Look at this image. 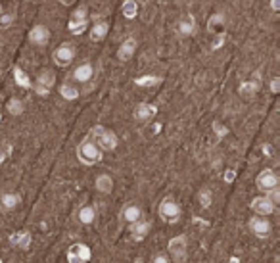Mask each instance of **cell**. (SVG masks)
Segmentation results:
<instances>
[{
	"label": "cell",
	"mask_w": 280,
	"mask_h": 263,
	"mask_svg": "<svg viewBox=\"0 0 280 263\" xmlns=\"http://www.w3.org/2000/svg\"><path fill=\"white\" fill-rule=\"evenodd\" d=\"M169 253L173 255L175 261H182L186 257V238L184 236H175L173 240L169 242Z\"/></svg>",
	"instance_id": "7c38bea8"
},
{
	"label": "cell",
	"mask_w": 280,
	"mask_h": 263,
	"mask_svg": "<svg viewBox=\"0 0 280 263\" xmlns=\"http://www.w3.org/2000/svg\"><path fill=\"white\" fill-rule=\"evenodd\" d=\"M134 2H136V4H138V6H146V4H148V2H150V0H134Z\"/></svg>",
	"instance_id": "8d00e7d4"
},
{
	"label": "cell",
	"mask_w": 280,
	"mask_h": 263,
	"mask_svg": "<svg viewBox=\"0 0 280 263\" xmlns=\"http://www.w3.org/2000/svg\"><path fill=\"white\" fill-rule=\"evenodd\" d=\"M2 12H4V10H2V6H0V14H2Z\"/></svg>",
	"instance_id": "f35d334b"
},
{
	"label": "cell",
	"mask_w": 280,
	"mask_h": 263,
	"mask_svg": "<svg viewBox=\"0 0 280 263\" xmlns=\"http://www.w3.org/2000/svg\"><path fill=\"white\" fill-rule=\"evenodd\" d=\"M215 131H217V135H221V137H224V135H226V129H224V127L222 125H219V123H215Z\"/></svg>",
	"instance_id": "d6a6232c"
},
{
	"label": "cell",
	"mask_w": 280,
	"mask_h": 263,
	"mask_svg": "<svg viewBox=\"0 0 280 263\" xmlns=\"http://www.w3.org/2000/svg\"><path fill=\"white\" fill-rule=\"evenodd\" d=\"M134 52H136V39L128 37L117 48V60L119 62H128L130 58L134 56Z\"/></svg>",
	"instance_id": "5bb4252c"
},
{
	"label": "cell",
	"mask_w": 280,
	"mask_h": 263,
	"mask_svg": "<svg viewBox=\"0 0 280 263\" xmlns=\"http://www.w3.org/2000/svg\"><path fill=\"white\" fill-rule=\"evenodd\" d=\"M22 204V196L16 192H6L0 196V209L2 211H12Z\"/></svg>",
	"instance_id": "ac0fdd59"
},
{
	"label": "cell",
	"mask_w": 280,
	"mask_h": 263,
	"mask_svg": "<svg viewBox=\"0 0 280 263\" xmlns=\"http://www.w3.org/2000/svg\"><path fill=\"white\" fill-rule=\"evenodd\" d=\"M274 207L270 202H268L267 196H257L254 198V202H252V209L256 211V215H263V217H268V215H272L274 213Z\"/></svg>",
	"instance_id": "4fadbf2b"
},
{
	"label": "cell",
	"mask_w": 280,
	"mask_h": 263,
	"mask_svg": "<svg viewBox=\"0 0 280 263\" xmlns=\"http://www.w3.org/2000/svg\"><path fill=\"white\" fill-rule=\"evenodd\" d=\"M6 110L10 115H22L24 114V102L20 98H10L6 104Z\"/></svg>",
	"instance_id": "d4e9b609"
},
{
	"label": "cell",
	"mask_w": 280,
	"mask_h": 263,
	"mask_svg": "<svg viewBox=\"0 0 280 263\" xmlns=\"http://www.w3.org/2000/svg\"><path fill=\"white\" fill-rule=\"evenodd\" d=\"M86 22H88V12H86V8L82 6V8H79V10H75L73 12V16H71V22H70L71 33H79V31H82L84 25H86Z\"/></svg>",
	"instance_id": "9a60e30c"
},
{
	"label": "cell",
	"mask_w": 280,
	"mask_h": 263,
	"mask_svg": "<svg viewBox=\"0 0 280 263\" xmlns=\"http://www.w3.org/2000/svg\"><path fill=\"white\" fill-rule=\"evenodd\" d=\"M276 186H278V175L272 169H263L257 175V188L261 192H268L270 188H276Z\"/></svg>",
	"instance_id": "8992f818"
},
{
	"label": "cell",
	"mask_w": 280,
	"mask_h": 263,
	"mask_svg": "<svg viewBox=\"0 0 280 263\" xmlns=\"http://www.w3.org/2000/svg\"><path fill=\"white\" fill-rule=\"evenodd\" d=\"M198 200H200V206L202 207H210L211 202H213V196H211L210 188H202V190H200Z\"/></svg>",
	"instance_id": "83f0119b"
},
{
	"label": "cell",
	"mask_w": 280,
	"mask_h": 263,
	"mask_svg": "<svg viewBox=\"0 0 280 263\" xmlns=\"http://www.w3.org/2000/svg\"><path fill=\"white\" fill-rule=\"evenodd\" d=\"M136 83H138V85H144V87H146V85H154V83H158V79H138Z\"/></svg>",
	"instance_id": "e575fe53"
},
{
	"label": "cell",
	"mask_w": 280,
	"mask_h": 263,
	"mask_svg": "<svg viewBox=\"0 0 280 263\" xmlns=\"http://www.w3.org/2000/svg\"><path fill=\"white\" fill-rule=\"evenodd\" d=\"M148 232H150V223H148V221L138 219V221L130 223V236H132L134 240H142V238H146V234H148Z\"/></svg>",
	"instance_id": "d6986e66"
},
{
	"label": "cell",
	"mask_w": 280,
	"mask_h": 263,
	"mask_svg": "<svg viewBox=\"0 0 280 263\" xmlns=\"http://www.w3.org/2000/svg\"><path fill=\"white\" fill-rule=\"evenodd\" d=\"M10 242H12L16 248H20V250H27L29 246H31V234L24 230V232H16L10 236Z\"/></svg>",
	"instance_id": "7402d4cb"
},
{
	"label": "cell",
	"mask_w": 280,
	"mask_h": 263,
	"mask_svg": "<svg viewBox=\"0 0 280 263\" xmlns=\"http://www.w3.org/2000/svg\"><path fill=\"white\" fill-rule=\"evenodd\" d=\"M134 263H144V259H136Z\"/></svg>",
	"instance_id": "74e56055"
},
{
	"label": "cell",
	"mask_w": 280,
	"mask_h": 263,
	"mask_svg": "<svg viewBox=\"0 0 280 263\" xmlns=\"http://www.w3.org/2000/svg\"><path fill=\"white\" fill-rule=\"evenodd\" d=\"M156 114H158V108L152 106V104L142 102L134 108V119H136V121H150Z\"/></svg>",
	"instance_id": "e0dca14e"
},
{
	"label": "cell",
	"mask_w": 280,
	"mask_h": 263,
	"mask_svg": "<svg viewBox=\"0 0 280 263\" xmlns=\"http://www.w3.org/2000/svg\"><path fill=\"white\" fill-rule=\"evenodd\" d=\"M250 230L256 236H259V238H265V236H268V232H270V223H268L267 217L256 215V217L250 219Z\"/></svg>",
	"instance_id": "30bf717a"
},
{
	"label": "cell",
	"mask_w": 280,
	"mask_h": 263,
	"mask_svg": "<svg viewBox=\"0 0 280 263\" xmlns=\"http://www.w3.org/2000/svg\"><path fill=\"white\" fill-rule=\"evenodd\" d=\"M54 85H56V73L52 69H40L36 73V92L38 94H48Z\"/></svg>",
	"instance_id": "5b68a950"
},
{
	"label": "cell",
	"mask_w": 280,
	"mask_h": 263,
	"mask_svg": "<svg viewBox=\"0 0 280 263\" xmlns=\"http://www.w3.org/2000/svg\"><path fill=\"white\" fill-rule=\"evenodd\" d=\"M60 94H62L66 100H75V98L79 96V91H77L73 85H70V83H64V85L60 87Z\"/></svg>",
	"instance_id": "484cf974"
},
{
	"label": "cell",
	"mask_w": 280,
	"mask_h": 263,
	"mask_svg": "<svg viewBox=\"0 0 280 263\" xmlns=\"http://www.w3.org/2000/svg\"><path fill=\"white\" fill-rule=\"evenodd\" d=\"M110 31V23L106 22V20H100V22H96L92 25V29H90V41H104L106 35Z\"/></svg>",
	"instance_id": "ffe728a7"
},
{
	"label": "cell",
	"mask_w": 280,
	"mask_h": 263,
	"mask_svg": "<svg viewBox=\"0 0 280 263\" xmlns=\"http://www.w3.org/2000/svg\"><path fill=\"white\" fill-rule=\"evenodd\" d=\"M90 138L98 144V148L102 150V152H114L117 148V142H119L116 133L108 131L104 127H94Z\"/></svg>",
	"instance_id": "7a4b0ae2"
},
{
	"label": "cell",
	"mask_w": 280,
	"mask_h": 263,
	"mask_svg": "<svg viewBox=\"0 0 280 263\" xmlns=\"http://www.w3.org/2000/svg\"><path fill=\"white\" fill-rule=\"evenodd\" d=\"M160 217L164 219L165 223H176L180 217V206L173 198H165L160 204Z\"/></svg>",
	"instance_id": "3957f363"
},
{
	"label": "cell",
	"mask_w": 280,
	"mask_h": 263,
	"mask_svg": "<svg viewBox=\"0 0 280 263\" xmlns=\"http://www.w3.org/2000/svg\"><path fill=\"white\" fill-rule=\"evenodd\" d=\"M94 77V68L90 62H84L81 66H77L75 71H73V79L77 81V83H88V81Z\"/></svg>",
	"instance_id": "2e32d148"
},
{
	"label": "cell",
	"mask_w": 280,
	"mask_h": 263,
	"mask_svg": "<svg viewBox=\"0 0 280 263\" xmlns=\"http://www.w3.org/2000/svg\"><path fill=\"white\" fill-rule=\"evenodd\" d=\"M270 92L272 94H278L280 92V77H272L270 79Z\"/></svg>",
	"instance_id": "4dcf8cb0"
},
{
	"label": "cell",
	"mask_w": 280,
	"mask_h": 263,
	"mask_svg": "<svg viewBox=\"0 0 280 263\" xmlns=\"http://www.w3.org/2000/svg\"><path fill=\"white\" fill-rule=\"evenodd\" d=\"M265 196L268 198V202L272 204V206H278L280 204V188L276 186V188H270L268 192H265Z\"/></svg>",
	"instance_id": "f1b7e54d"
},
{
	"label": "cell",
	"mask_w": 280,
	"mask_h": 263,
	"mask_svg": "<svg viewBox=\"0 0 280 263\" xmlns=\"http://www.w3.org/2000/svg\"><path fill=\"white\" fill-rule=\"evenodd\" d=\"M270 10L274 12V14H278L280 12V0H270Z\"/></svg>",
	"instance_id": "1f68e13d"
},
{
	"label": "cell",
	"mask_w": 280,
	"mask_h": 263,
	"mask_svg": "<svg viewBox=\"0 0 280 263\" xmlns=\"http://www.w3.org/2000/svg\"><path fill=\"white\" fill-rule=\"evenodd\" d=\"M136 10H138V4L134 0H127L123 4V14H125V18H128V20H132L136 16Z\"/></svg>",
	"instance_id": "4316f807"
},
{
	"label": "cell",
	"mask_w": 280,
	"mask_h": 263,
	"mask_svg": "<svg viewBox=\"0 0 280 263\" xmlns=\"http://www.w3.org/2000/svg\"><path fill=\"white\" fill-rule=\"evenodd\" d=\"M75 58V48L71 45H62L54 50V62L60 68H68Z\"/></svg>",
	"instance_id": "52a82bcc"
},
{
	"label": "cell",
	"mask_w": 280,
	"mask_h": 263,
	"mask_svg": "<svg viewBox=\"0 0 280 263\" xmlns=\"http://www.w3.org/2000/svg\"><path fill=\"white\" fill-rule=\"evenodd\" d=\"M154 263H169V257H167V255H156V257H154Z\"/></svg>",
	"instance_id": "836d02e7"
},
{
	"label": "cell",
	"mask_w": 280,
	"mask_h": 263,
	"mask_svg": "<svg viewBox=\"0 0 280 263\" xmlns=\"http://www.w3.org/2000/svg\"><path fill=\"white\" fill-rule=\"evenodd\" d=\"M73 2H77V0H60V4H64V6H70Z\"/></svg>",
	"instance_id": "d590c367"
},
{
	"label": "cell",
	"mask_w": 280,
	"mask_h": 263,
	"mask_svg": "<svg viewBox=\"0 0 280 263\" xmlns=\"http://www.w3.org/2000/svg\"><path fill=\"white\" fill-rule=\"evenodd\" d=\"M123 221L125 223H134V221H138V219H142V209H140L136 204H128V206L123 207Z\"/></svg>",
	"instance_id": "44dd1931"
},
{
	"label": "cell",
	"mask_w": 280,
	"mask_h": 263,
	"mask_svg": "<svg viewBox=\"0 0 280 263\" xmlns=\"http://www.w3.org/2000/svg\"><path fill=\"white\" fill-rule=\"evenodd\" d=\"M14 23V14H8V12H2L0 14V29H8Z\"/></svg>",
	"instance_id": "f546056e"
},
{
	"label": "cell",
	"mask_w": 280,
	"mask_h": 263,
	"mask_svg": "<svg viewBox=\"0 0 280 263\" xmlns=\"http://www.w3.org/2000/svg\"><path fill=\"white\" fill-rule=\"evenodd\" d=\"M96 190L102 194H110L114 190V179L110 175H100L96 177Z\"/></svg>",
	"instance_id": "603a6c76"
},
{
	"label": "cell",
	"mask_w": 280,
	"mask_h": 263,
	"mask_svg": "<svg viewBox=\"0 0 280 263\" xmlns=\"http://www.w3.org/2000/svg\"><path fill=\"white\" fill-rule=\"evenodd\" d=\"M77 219L81 221L82 225H90L94 219H96V211H94L92 206H84L79 209V213H77Z\"/></svg>",
	"instance_id": "cb8c5ba5"
},
{
	"label": "cell",
	"mask_w": 280,
	"mask_h": 263,
	"mask_svg": "<svg viewBox=\"0 0 280 263\" xmlns=\"http://www.w3.org/2000/svg\"><path fill=\"white\" fill-rule=\"evenodd\" d=\"M259 89H261V73L256 71L252 79L244 81V83L240 85L238 92H240V96H242L244 100H254V98H256V94L259 92Z\"/></svg>",
	"instance_id": "277c9868"
},
{
	"label": "cell",
	"mask_w": 280,
	"mask_h": 263,
	"mask_svg": "<svg viewBox=\"0 0 280 263\" xmlns=\"http://www.w3.org/2000/svg\"><path fill=\"white\" fill-rule=\"evenodd\" d=\"M196 31V20L192 14H184L180 16V20L176 22V33L180 37H192Z\"/></svg>",
	"instance_id": "8fae6325"
},
{
	"label": "cell",
	"mask_w": 280,
	"mask_h": 263,
	"mask_svg": "<svg viewBox=\"0 0 280 263\" xmlns=\"http://www.w3.org/2000/svg\"><path fill=\"white\" fill-rule=\"evenodd\" d=\"M50 29L46 25H35L31 31H29V43L35 46H46L50 43Z\"/></svg>",
	"instance_id": "ba28073f"
},
{
	"label": "cell",
	"mask_w": 280,
	"mask_h": 263,
	"mask_svg": "<svg viewBox=\"0 0 280 263\" xmlns=\"http://www.w3.org/2000/svg\"><path fill=\"white\" fill-rule=\"evenodd\" d=\"M70 263H86L90 259V248L84 244H73L68 252Z\"/></svg>",
	"instance_id": "9c48e42d"
},
{
	"label": "cell",
	"mask_w": 280,
	"mask_h": 263,
	"mask_svg": "<svg viewBox=\"0 0 280 263\" xmlns=\"http://www.w3.org/2000/svg\"><path fill=\"white\" fill-rule=\"evenodd\" d=\"M102 150L98 148V144L94 142L92 138H84L81 144L77 146V158L81 163L84 165H94V163H98V161L102 160Z\"/></svg>",
	"instance_id": "6da1fadb"
}]
</instances>
